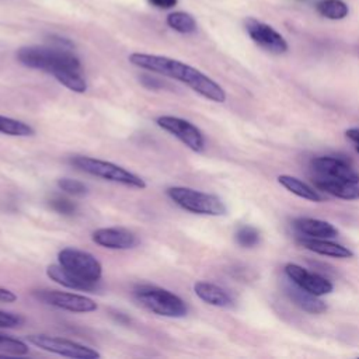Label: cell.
<instances>
[{"label":"cell","instance_id":"cell-1","mask_svg":"<svg viewBox=\"0 0 359 359\" xmlns=\"http://www.w3.org/2000/svg\"><path fill=\"white\" fill-rule=\"evenodd\" d=\"M128 59L136 67L184 83L191 90H194L201 97L209 101H213V102L226 101V91L223 90V87L191 65H187L181 60H177L168 56L142 53V52H133L129 55Z\"/></svg>","mask_w":359,"mask_h":359},{"label":"cell","instance_id":"cell-2","mask_svg":"<svg viewBox=\"0 0 359 359\" xmlns=\"http://www.w3.org/2000/svg\"><path fill=\"white\" fill-rule=\"evenodd\" d=\"M17 59L25 67L42 70L52 76L63 70H81L80 60L70 48L55 43L49 46H22L17 50Z\"/></svg>","mask_w":359,"mask_h":359},{"label":"cell","instance_id":"cell-3","mask_svg":"<svg viewBox=\"0 0 359 359\" xmlns=\"http://www.w3.org/2000/svg\"><path fill=\"white\" fill-rule=\"evenodd\" d=\"M135 300L146 310L170 318H182L188 314L187 303L174 292L154 286L137 285L133 289Z\"/></svg>","mask_w":359,"mask_h":359},{"label":"cell","instance_id":"cell-4","mask_svg":"<svg viewBox=\"0 0 359 359\" xmlns=\"http://www.w3.org/2000/svg\"><path fill=\"white\" fill-rule=\"evenodd\" d=\"M70 163L77 170L86 174L102 178L109 182L121 184V185L136 188V189H144L147 187L146 181L140 175L129 171L122 165H118L107 160L88 157V156H73L70 158Z\"/></svg>","mask_w":359,"mask_h":359},{"label":"cell","instance_id":"cell-5","mask_svg":"<svg viewBox=\"0 0 359 359\" xmlns=\"http://www.w3.org/2000/svg\"><path fill=\"white\" fill-rule=\"evenodd\" d=\"M165 195L181 209L205 216H223L227 212L224 202L213 194L198 191L189 187H170Z\"/></svg>","mask_w":359,"mask_h":359},{"label":"cell","instance_id":"cell-6","mask_svg":"<svg viewBox=\"0 0 359 359\" xmlns=\"http://www.w3.org/2000/svg\"><path fill=\"white\" fill-rule=\"evenodd\" d=\"M25 339L46 352L65 356V358H72V359H98L101 358V353L87 345L79 344L72 339L60 338V337H52L46 334H31L27 335Z\"/></svg>","mask_w":359,"mask_h":359},{"label":"cell","instance_id":"cell-7","mask_svg":"<svg viewBox=\"0 0 359 359\" xmlns=\"http://www.w3.org/2000/svg\"><path fill=\"white\" fill-rule=\"evenodd\" d=\"M57 262L66 268L73 275L94 283H100L102 278V265L101 262L90 252L66 247L59 251Z\"/></svg>","mask_w":359,"mask_h":359},{"label":"cell","instance_id":"cell-8","mask_svg":"<svg viewBox=\"0 0 359 359\" xmlns=\"http://www.w3.org/2000/svg\"><path fill=\"white\" fill-rule=\"evenodd\" d=\"M156 123L158 128L177 137L192 151L201 153L205 150V136L192 122L172 115H160L156 118Z\"/></svg>","mask_w":359,"mask_h":359},{"label":"cell","instance_id":"cell-9","mask_svg":"<svg viewBox=\"0 0 359 359\" xmlns=\"http://www.w3.org/2000/svg\"><path fill=\"white\" fill-rule=\"evenodd\" d=\"M34 296L43 302L45 304L53 306L56 309H62L72 313H91L98 309L95 300L88 296L53 290V289H39L34 292Z\"/></svg>","mask_w":359,"mask_h":359},{"label":"cell","instance_id":"cell-10","mask_svg":"<svg viewBox=\"0 0 359 359\" xmlns=\"http://www.w3.org/2000/svg\"><path fill=\"white\" fill-rule=\"evenodd\" d=\"M245 29L250 38L262 49L275 55H280L287 50L286 39L271 25L261 22L255 18H247Z\"/></svg>","mask_w":359,"mask_h":359},{"label":"cell","instance_id":"cell-11","mask_svg":"<svg viewBox=\"0 0 359 359\" xmlns=\"http://www.w3.org/2000/svg\"><path fill=\"white\" fill-rule=\"evenodd\" d=\"M285 273L293 283L316 296L328 294L334 289V285L327 278L318 273L309 272L307 269L297 264H286Z\"/></svg>","mask_w":359,"mask_h":359},{"label":"cell","instance_id":"cell-12","mask_svg":"<svg viewBox=\"0 0 359 359\" xmlns=\"http://www.w3.org/2000/svg\"><path fill=\"white\" fill-rule=\"evenodd\" d=\"M311 167L321 177L337 178V180L359 184V172L342 158L330 157V156L316 157L311 160Z\"/></svg>","mask_w":359,"mask_h":359},{"label":"cell","instance_id":"cell-13","mask_svg":"<svg viewBox=\"0 0 359 359\" xmlns=\"http://www.w3.org/2000/svg\"><path fill=\"white\" fill-rule=\"evenodd\" d=\"M91 240L109 250H130L137 245L139 240L135 233L123 227H102L91 234Z\"/></svg>","mask_w":359,"mask_h":359},{"label":"cell","instance_id":"cell-14","mask_svg":"<svg viewBox=\"0 0 359 359\" xmlns=\"http://www.w3.org/2000/svg\"><path fill=\"white\" fill-rule=\"evenodd\" d=\"M46 275L50 280L55 283L72 289V290H80V292H95L100 289V283L84 280L72 272H69L66 268H63L59 262L50 264L46 266Z\"/></svg>","mask_w":359,"mask_h":359},{"label":"cell","instance_id":"cell-15","mask_svg":"<svg viewBox=\"0 0 359 359\" xmlns=\"http://www.w3.org/2000/svg\"><path fill=\"white\" fill-rule=\"evenodd\" d=\"M194 292L202 302L215 307H230L233 304V299L229 294V292L212 282H206V280L195 282Z\"/></svg>","mask_w":359,"mask_h":359},{"label":"cell","instance_id":"cell-16","mask_svg":"<svg viewBox=\"0 0 359 359\" xmlns=\"http://www.w3.org/2000/svg\"><path fill=\"white\" fill-rule=\"evenodd\" d=\"M316 185L321 189L325 191L327 194L345 199V201H355L359 199V184L355 182H348L337 178H328V177H318L314 180Z\"/></svg>","mask_w":359,"mask_h":359},{"label":"cell","instance_id":"cell-17","mask_svg":"<svg viewBox=\"0 0 359 359\" xmlns=\"http://www.w3.org/2000/svg\"><path fill=\"white\" fill-rule=\"evenodd\" d=\"M293 227L313 238H332L338 236V230L331 223L313 217H299L293 222Z\"/></svg>","mask_w":359,"mask_h":359},{"label":"cell","instance_id":"cell-18","mask_svg":"<svg viewBox=\"0 0 359 359\" xmlns=\"http://www.w3.org/2000/svg\"><path fill=\"white\" fill-rule=\"evenodd\" d=\"M286 293L297 307H300L302 310H304L310 314H321L327 310L325 303L323 300H320L318 296L302 289L300 286H297L293 282H292V285L286 286Z\"/></svg>","mask_w":359,"mask_h":359},{"label":"cell","instance_id":"cell-19","mask_svg":"<svg viewBox=\"0 0 359 359\" xmlns=\"http://www.w3.org/2000/svg\"><path fill=\"white\" fill-rule=\"evenodd\" d=\"M302 245L316 254H320V255H325V257H332V258H352L353 257V252L338 244V243H332V241H328L327 238H313V237H309V238H303L300 240Z\"/></svg>","mask_w":359,"mask_h":359},{"label":"cell","instance_id":"cell-20","mask_svg":"<svg viewBox=\"0 0 359 359\" xmlns=\"http://www.w3.org/2000/svg\"><path fill=\"white\" fill-rule=\"evenodd\" d=\"M278 182L286 188L287 191H290L292 194L303 198V199H307V201H311V202H321L323 201V196L314 191L310 185H307L306 182H303L302 180L296 178V177H292V175H279L278 177Z\"/></svg>","mask_w":359,"mask_h":359},{"label":"cell","instance_id":"cell-21","mask_svg":"<svg viewBox=\"0 0 359 359\" xmlns=\"http://www.w3.org/2000/svg\"><path fill=\"white\" fill-rule=\"evenodd\" d=\"M0 133L7 135V136L28 137V136L35 135V129L24 121L0 115Z\"/></svg>","mask_w":359,"mask_h":359},{"label":"cell","instance_id":"cell-22","mask_svg":"<svg viewBox=\"0 0 359 359\" xmlns=\"http://www.w3.org/2000/svg\"><path fill=\"white\" fill-rule=\"evenodd\" d=\"M167 25L180 32V34H192L196 31V21L195 18L185 11H174L170 13L165 18Z\"/></svg>","mask_w":359,"mask_h":359},{"label":"cell","instance_id":"cell-23","mask_svg":"<svg viewBox=\"0 0 359 359\" xmlns=\"http://www.w3.org/2000/svg\"><path fill=\"white\" fill-rule=\"evenodd\" d=\"M316 8L323 17L330 20H344L349 14V7L342 0H320Z\"/></svg>","mask_w":359,"mask_h":359},{"label":"cell","instance_id":"cell-24","mask_svg":"<svg viewBox=\"0 0 359 359\" xmlns=\"http://www.w3.org/2000/svg\"><path fill=\"white\" fill-rule=\"evenodd\" d=\"M62 86L74 91V93H86L87 91V81L81 74V70H63L53 76Z\"/></svg>","mask_w":359,"mask_h":359},{"label":"cell","instance_id":"cell-25","mask_svg":"<svg viewBox=\"0 0 359 359\" xmlns=\"http://www.w3.org/2000/svg\"><path fill=\"white\" fill-rule=\"evenodd\" d=\"M48 205L52 210H55L59 215L63 216H72L77 212V203L72 199L62 196V195H53L48 199Z\"/></svg>","mask_w":359,"mask_h":359},{"label":"cell","instance_id":"cell-26","mask_svg":"<svg viewBox=\"0 0 359 359\" xmlns=\"http://www.w3.org/2000/svg\"><path fill=\"white\" fill-rule=\"evenodd\" d=\"M0 349H3L4 352H8L11 355H27L29 348L27 345V342L14 338L11 335H6L0 332Z\"/></svg>","mask_w":359,"mask_h":359},{"label":"cell","instance_id":"cell-27","mask_svg":"<svg viewBox=\"0 0 359 359\" xmlns=\"http://www.w3.org/2000/svg\"><path fill=\"white\" fill-rule=\"evenodd\" d=\"M236 241L244 248L255 247L259 243V231L252 226H241L236 231Z\"/></svg>","mask_w":359,"mask_h":359},{"label":"cell","instance_id":"cell-28","mask_svg":"<svg viewBox=\"0 0 359 359\" xmlns=\"http://www.w3.org/2000/svg\"><path fill=\"white\" fill-rule=\"evenodd\" d=\"M57 187L60 191H63L67 195L72 196H84L88 192V188L84 182L79 181V180H73V178H59L57 180Z\"/></svg>","mask_w":359,"mask_h":359},{"label":"cell","instance_id":"cell-29","mask_svg":"<svg viewBox=\"0 0 359 359\" xmlns=\"http://www.w3.org/2000/svg\"><path fill=\"white\" fill-rule=\"evenodd\" d=\"M22 317L10 311L0 310V328H14L22 324Z\"/></svg>","mask_w":359,"mask_h":359},{"label":"cell","instance_id":"cell-30","mask_svg":"<svg viewBox=\"0 0 359 359\" xmlns=\"http://www.w3.org/2000/svg\"><path fill=\"white\" fill-rule=\"evenodd\" d=\"M140 81L143 83L144 87L147 88H151V90H160L164 87V83L156 77H151V76H142Z\"/></svg>","mask_w":359,"mask_h":359},{"label":"cell","instance_id":"cell-31","mask_svg":"<svg viewBox=\"0 0 359 359\" xmlns=\"http://www.w3.org/2000/svg\"><path fill=\"white\" fill-rule=\"evenodd\" d=\"M149 3L157 8L168 10V8H172L174 6H177L178 0H149Z\"/></svg>","mask_w":359,"mask_h":359},{"label":"cell","instance_id":"cell-32","mask_svg":"<svg viewBox=\"0 0 359 359\" xmlns=\"http://www.w3.org/2000/svg\"><path fill=\"white\" fill-rule=\"evenodd\" d=\"M17 300V294L10 289L0 287V303H13Z\"/></svg>","mask_w":359,"mask_h":359},{"label":"cell","instance_id":"cell-33","mask_svg":"<svg viewBox=\"0 0 359 359\" xmlns=\"http://www.w3.org/2000/svg\"><path fill=\"white\" fill-rule=\"evenodd\" d=\"M355 149H356V151H358V153H359V147H355Z\"/></svg>","mask_w":359,"mask_h":359}]
</instances>
